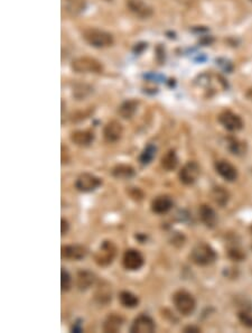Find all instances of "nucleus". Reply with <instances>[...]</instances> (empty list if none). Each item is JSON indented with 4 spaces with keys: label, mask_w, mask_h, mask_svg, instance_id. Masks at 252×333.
Returning <instances> with one entry per match:
<instances>
[{
    "label": "nucleus",
    "mask_w": 252,
    "mask_h": 333,
    "mask_svg": "<svg viewBox=\"0 0 252 333\" xmlns=\"http://www.w3.org/2000/svg\"><path fill=\"white\" fill-rule=\"evenodd\" d=\"M71 140L77 146L88 147L93 143L94 134L90 130H77L71 134Z\"/></svg>",
    "instance_id": "2eb2a0df"
},
{
    "label": "nucleus",
    "mask_w": 252,
    "mask_h": 333,
    "mask_svg": "<svg viewBox=\"0 0 252 333\" xmlns=\"http://www.w3.org/2000/svg\"><path fill=\"white\" fill-rule=\"evenodd\" d=\"M156 329L155 321L146 314H140L137 316L130 326V332L132 333H151Z\"/></svg>",
    "instance_id": "9d476101"
},
{
    "label": "nucleus",
    "mask_w": 252,
    "mask_h": 333,
    "mask_svg": "<svg viewBox=\"0 0 252 333\" xmlns=\"http://www.w3.org/2000/svg\"><path fill=\"white\" fill-rule=\"evenodd\" d=\"M119 302L121 303L122 306L128 308H135L139 304V298L134 293L128 292V290H122L119 294Z\"/></svg>",
    "instance_id": "5701e85b"
},
{
    "label": "nucleus",
    "mask_w": 252,
    "mask_h": 333,
    "mask_svg": "<svg viewBox=\"0 0 252 333\" xmlns=\"http://www.w3.org/2000/svg\"><path fill=\"white\" fill-rule=\"evenodd\" d=\"M87 248L80 245H71L62 247V257L71 260H81L87 256Z\"/></svg>",
    "instance_id": "4468645a"
},
{
    "label": "nucleus",
    "mask_w": 252,
    "mask_h": 333,
    "mask_svg": "<svg viewBox=\"0 0 252 333\" xmlns=\"http://www.w3.org/2000/svg\"><path fill=\"white\" fill-rule=\"evenodd\" d=\"M184 332H192V333H198V332H201V329H199V327L197 326H193V325H188L186 326L184 329Z\"/></svg>",
    "instance_id": "2f4dec72"
},
{
    "label": "nucleus",
    "mask_w": 252,
    "mask_h": 333,
    "mask_svg": "<svg viewBox=\"0 0 252 333\" xmlns=\"http://www.w3.org/2000/svg\"><path fill=\"white\" fill-rule=\"evenodd\" d=\"M61 223H62V236H64V234H66L69 231V222L66 221L65 219H62Z\"/></svg>",
    "instance_id": "7c9ffc66"
},
{
    "label": "nucleus",
    "mask_w": 252,
    "mask_h": 333,
    "mask_svg": "<svg viewBox=\"0 0 252 333\" xmlns=\"http://www.w3.org/2000/svg\"><path fill=\"white\" fill-rule=\"evenodd\" d=\"M227 149L233 155H243L246 152V145L243 142H240L235 138H227Z\"/></svg>",
    "instance_id": "393cba45"
},
{
    "label": "nucleus",
    "mask_w": 252,
    "mask_h": 333,
    "mask_svg": "<svg viewBox=\"0 0 252 333\" xmlns=\"http://www.w3.org/2000/svg\"><path fill=\"white\" fill-rule=\"evenodd\" d=\"M122 125L117 120H111L104 126L103 137L108 143H116L122 136Z\"/></svg>",
    "instance_id": "9b49d317"
},
{
    "label": "nucleus",
    "mask_w": 252,
    "mask_h": 333,
    "mask_svg": "<svg viewBox=\"0 0 252 333\" xmlns=\"http://www.w3.org/2000/svg\"><path fill=\"white\" fill-rule=\"evenodd\" d=\"M61 286L63 292H68L72 287V278H71V275L65 268H62L61 271Z\"/></svg>",
    "instance_id": "bb28decb"
},
{
    "label": "nucleus",
    "mask_w": 252,
    "mask_h": 333,
    "mask_svg": "<svg viewBox=\"0 0 252 333\" xmlns=\"http://www.w3.org/2000/svg\"><path fill=\"white\" fill-rule=\"evenodd\" d=\"M73 71L78 73H101L103 67L100 61L90 56H81L72 62Z\"/></svg>",
    "instance_id": "20e7f679"
},
{
    "label": "nucleus",
    "mask_w": 252,
    "mask_h": 333,
    "mask_svg": "<svg viewBox=\"0 0 252 333\" xmlns=\"http://www.w3.org/2000/svg\"><path fill=\"white\" fill-rule=\"evenodd\" d=\"M116 254H117V248L115 245H113V242L106 240L101 243L99 250L96 252L94 259H96V262L99 266L106 267L110 265L113 261Z\"/></svg>",
    "instance_id": "39448f33"
},
{
    "label": "nucleus",
    "mask_w": 252,
    "mask_h": 333,
    "mask_svg": "<svg viewBox=\"0 0 252 333\" xmlns=\"http://www.w3.org/2000/svg\"><path fill=\"white\" fill-rule=\"evenodd\" d=\"M251 2H252V0H251Z\"/></svg>",
    "instance_id": "f704fd0d"
},
{
    "label": "nucleus",
    "mask_w": 252,
    "mask_h": 333,
    "mask_svg": "<svg viewBox=\"0 0 252 333\" xmlns=\"http://www.w3.org/2000/svg\"><path fill=\"white\" fill-rule=\"evenodd\" d=\"M174 202L168 195H159L151 202V210L156 214H165L173 208Z\"/></svg>",
    "instance_id": "ddd939ff"
},
{
    "label": "nucleus",
    "mask_w": 252,
    "mask_h": 333,
    "mask_svg": "<svg viewBox=\"0 0 252 333\" xmlns=\"http://www.w3.org/2000/svg\"><path fill=\"white\" fill-rule=\"evenodd\" d=\"M156 152L157 148L154 146V145L149 144L148 146H146V148L142 151L139 156V162L141 165H148V164L153 162V159L156 156Z\"/></svg>",
    "instance_id": "a878e982"
},
{
    "label": "nucleus",
    "mask_w": 252,
    "mask_h": 333,
    "mask_svg": "<svg viewBox=\"0 0 252 333\" xmlns=\"http://www.w3.org/2000/svg\"><path fill=\"white\" fill-rule=\"evenodd\" d=\"M125 323V320L121 315L116 313H111L107 316L106 320L103 322V331L104 332H110V333H116L120 331V329Z\"/></svg>",
    "instance_id": "f3484780"
},
{
    "label": "nucleus",
    "mask_w": 252,
    "mask_h": 333,
    "mask_svg": "<svg viewBox=\"0 0 252 333\" xmlns=\"http://www.w3.org/2000/svg\"><path fill=\"white\" fill-rule=\"evenodd\" d=\"M161 167L166 171H174L176 167L178 165V157L177 154L174 151V149H170L167 153H166L163 157H161Z\"/></svg>",
    "instance_id": "4be33fe9"
},
{
    "label": "nucleus",
    "mask_w": 252,
    "mask_h": 333,
    "mask_svg": "<svg viewBox=\"0 0 252 333\" xmlns=\"http://www.w3.org/2000/svg\"><path fill=\"white\" fill-rule=\"evenodd\" d=\"M173 303L179 314L188 316L193 314L196 307V302L191 293L186 290H178L173 295Z\"/></svg>",
    "instance_id": "7ed1b4c3"
},
{
    "label": "nucleus",
    "mask_w": 252,
    "mask_h": 333,
    "mask_svg": "<svg viewBox=\"0 0 252 333\" xmlns=\"http://www.w3.org/2000/svg\"><path fill=\"white\" fill-rule=\"evenodd\" d=\"M251 230H252V227H251Z\"/></svg>",
    "instance_id": "72a5a7b5"
},
{
    "label": "nucleus",
    "mask_w": 252,
    "mask_h": 333,
    "mask_svg": "<svg viewBox=\"0 0 252 333\" xmlns=\"http://www.w3.org/2000/svg\"><path fill=\"white\" fill-rule=\"evenodd\" d=\"M237 317H239L240 322L244 326L252 329V312L250 309H242V311H240L239 314H237Z\"/></svg>",
    "instance_id": "cd10ccee"
},
{
    "label": "nucleus",
    "mask_w": 252,
    "mask_h": 333,
    "mask_svg": "<svg viewBox=\"0 0 252 333\" xmlns=\"http://www.w3.org/2000/svg\"><path fill=\"white\" fill-rule=\"evenodd\" d=\"M211 199L220 206H225V204L229 202L230 194L222 186H215L213 187L211 191Z\"/></svg>",
    "instance_id": "412c9836"
},
{
    "label": "nucleus",
    "mask_w": 252,
    "mask_h": 333,
    "mask_svg": "<svg viewBox=\"0 0 252 333\" xmlns=\"http://www.w3.org/2000/svg\"><path fill=\"white\" fill-rule=\"evenodd\" d=\"M102 184L101 179L98 176L90 174V173H83L81 174L77 182H75V186L81 192H92L97 190L98 187Z\"/></svg>",
    "instance_id": "6e6552de"
},
{
    "label": "nucleus",
    "mask_w": 252,
    "mask_h": 333,
    "mask_svg": "<svg viewBox=\"0 0 252 333\" xmlns=\"http://www.w3.org/2000/svg\"><path fill=\"white\" fill-rule=\"evenodd\" d=\"M83 39L88 44L97 49L109 48L113 44V37L110 33L99 30V28L90 27L84 30Z\"/></svg>",
    "instance_id": "f257e3e1"
},
{
    "label": "nucleus",
    "mask_w": 252,
    "mask_h": 333,
    "mask_svg": "<svg viewBox=\"0 0 252 333\" xmlns=\"http://www.w3.org/2000/svg\"><path fill=\"white\" fill-rule=\"evenodd\" d=\"M218 123L229 131H239L243 128V121L241 117L230 110L221 112L218 116Z\"/></svg>",
    "instance_id": "423d86ee"
},
{
    "label": "nucleus",
    "mask_w": 252,
    "mask_h": 333,
    "mask_svg": "<svg viewBox=\"0 0 252 333\" xmlns=\"http://www.w3.org/2000/svg\"><path fill=\"white\" fill-rule=\"evenodd\" d=\"M138 108V101L136 100H128L125 101L119 108V115H120L122 118L125 119H129L132 116L135 115V112L137 111Z\"/></svg>",
    "instance_id": "b1692460"
},
{
    "label": "nucleus",
    "mask_w": 252,
    "mask_h": 333,
    "mask_svg": "<svg viewBox=\"0 0 252 333\" xmlns=\"http://www.w3.org/2000/svg\"><path fill=\"white\" fill-rule=\"evenodd\" d=\"M112 175L118 180H130L131 177L136 175L135 168L126 164H119V165L113 167Z\"/></svg>",
    "instance_id": "aec40b11"
},
{
    "label": "nucleus",
    "mask_w": 252,
    "mask_h": 333,
    "mask_svg": "<svg viewBox=\"0 0 252 333\" xmlns=\"http://www.w3.org/2000/svg\"><path fill=\"white\" fill-rule=\"evenodd\" d=\"M215 170H216L217 174L220 175L222 179H224L227 182H233L236 180V177H237L236 168L227 161L216 162Z\"/></svg>",
    "instance_id": "f8f14e48"
},
{
    "label": "nucleus",
    "mask_w": 252,
    "mask_h": 333,
    "mask_svg": "<svg viewBox=\"0 0 252 333\" xmlns=\"http://www.w3.org/2000/svg\"><path fill=\"white\" fill-rule=\"evenodd\" d=\"M216 252L207 243H197L193 248L191 252V258L195 264L198 266H207L213 264L216 260Z\"/></svg>",
    "instance_id": "f03ea898"
},
{
    "label": "nucleus",
    "mask_w": 252,
    "mask_h": 333,
    "mask_svg": "<svg viewBox=\"0 0 252 333\" xmlns=\"http://www.w3.org/2000/svg\"><path fill=\"white\" fill-rule=\"evenodd\" d=\"M83 331V324H82V320H78L74 323V325L72 326V332H82Z\"/></svg>",
    "instance_id": "c756f323"
},
{
    "label": "nucleus",
    "mask_w": 252,
    "mask_h": 333,
    "mask_svg": "<svg viewBox=\"0 0 252 333\" xmlns=\"http://www.w3.org/2000/svg\"><path fill=\"white\" fill-rule=\"evenodd\" d=\"M245 96H246V98H248V99H249L250 101H252V88H251V89H249L248 91H246Z\"/></svg>",
    "instance_id": "473e14b6"
},
{
    "label": "nucleus",
    "mask_w": 252,
    "mask_h": 333,
    "mask_svg": "<svg viewBox=\"0 0 252 333\" xmlns=\"http://www.w3.org/2000/svg\"><path fill=\"white\" fill-rule=\"evenodd\" d=\"M198 214L201 221L205 224L207 228H214L216 226L217 215L215 211H214V209H212L211 206H208L206 204L201 205V208L198 210Z\"/></svg>",
    "instance_id": "dca6fc26"
},
{
    "label": "nucleus",
    "mask_w": 252,
    "mask_h": 333,
    "mask_svg": "<svg viewBox=\"0 0 252 333\" xmlns=\"http://www.w3.org/2000/svg\"><path fill=\"white\" fill-rule=\"evenodd\" d=\"M144 257L139 250L128 249L122 257V265L128 270H138L144 265Z\"/></svg>",
    "instance_id": "1a4fd4ad"
},
{
    "label": "nucleus",
    "mask_w": 252,
    "mask_h": 333,
    "mask_svg": "<svg viewBox=\"0 0 252 333\" xmlns=\"http://www.w3.org/2000/svg\"><path fill=\"white\" fill-rule=\"evenodd\" d=\"M128 6L132 13H135L137 16L141 18H147L151 15V8L142 0H129Z\"/></svg>",
    "instance_id": "6ab92c4d"
},
{
    "label": "nucleus",
    "mask_w": 252,
    "mask_h": 333,
    "mask_svg": "<svg viewBox=\"0 0 252 333\" xmlns=\"http://www.w3.org/2000/svg\"><path fill=\"white\" fill-rule=\"evenodd\" d=\"M229 256L232 258V259L237 260V261H240V260H242L244 258L243 252H242L239 249H236V248H235V249H231L229 251Z\"/></svg>",
    "instance_id": "c85d7f7f"
},
{
    "label": "nucleus",
    "mask_w": 252,
    "mask_h": 333,
    "mask_svg": "<svg viewBox=\"0 0 252 333\" xmlns=\"http://www.w3.org/2000/svg\"><path fill=\"white\" fill-rule=\"evenodd\" d=\"M199 173V166L196 162H187L179 172V180L185 185H192L197 181Z\"/></svg>",
    "instance_id": "0eeeda50"
},
{
    "label": "nucleus",
    "mask_w": 252,
    "mask_h": 333,
    "mask_svg": "<svg viewBox=\"0 0 252 333\" xmlns=\"http://www.w3.org/2000/svg\"><path fill=\"white\" fill-rule=\"evenodd\" d=\"M96 276L88 269L80 270L77 276V285L80 290H87L94 284Z\"/></svg>",
    "instance_id": "a211bd4d"
}]
</instances>
